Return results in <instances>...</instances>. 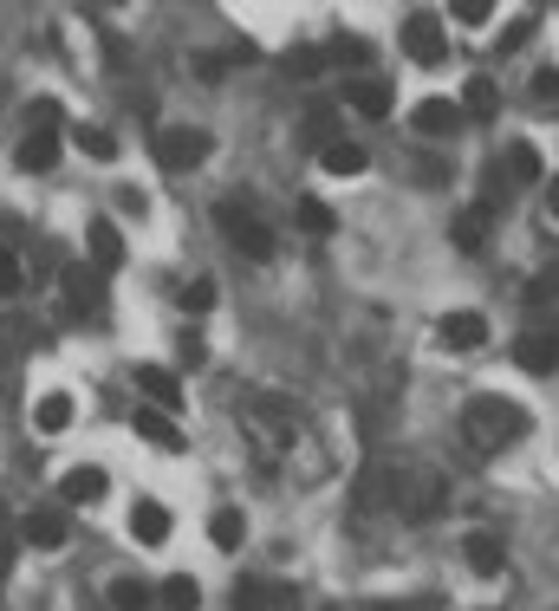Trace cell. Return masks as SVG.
Wrapping results in <instances>:
<instances>
[{"instance_id": "16", "label": "cell", "mask_w": 559, "mask_h": 611, "mask_svg": "<svg viewBox=\"0 0 559 611\" xmlns=\"http://www.w3.org/2000/svg\"><path fill=\"white\" fill-rule=\"evenodd\" d=\"M105 488H111V476H105V469L78 462V469H66V481H59V501H72V508H85V501H98Z\"/></svg>"}, {"instance_id": "40", "label": "cell", "mask_w": 559, "mask_h": 611, "mask_svg": "<svg viewBox=\"0 0 559 611\" xmlns=\"http://www.w3.org/2000/svg\"><path fill=\"white\" fill-rule=\"evenodd\" d=\"M547 208H553V221H559V183H553V189H547Z\"/></svg>"}, {"instance_id": "41", "label": "cell", "mask_w": 559, "mask_h": 611, "mask_svg": "<svg viewBox=\"0 0 559 611\" xmlns=\"http://www.w3.org/2000/svg\"><path fill=\"white\" fill-rule=\"evenodd\" d=\"M391 611H410V605H391Z\"/></svg>"}, {"instance_id": "34", "label": "cell", "mask_w": 559, "mask_h": 611, "mask_svg": "<svg viewBox=\"0 0 559 611\" xmlns=\"http://www.w3.org/2000/svg\"><path fill=\"white\" fill-rule=\"evenodd\" d=\"M20 286H26V273H20V261H13V254L0 248V299H13Z\"/></svg>"}, {"instance_id": "35", "label": "cell", "mask_w": 559, "mask_h": 611, "mask_svg": "<svg viewBox=\"0 0 559 611\" xmlns=\"http://www.w3.org/2000/svg\"><path fill=\"white\" fill-rule=\"evenodd\" d=\"M183 306H189V313H209V306H215V280H209V273H202L196 286H183Z\"/></svg>"}, {"instance_id": "26", "label": "cell", "mask_w": 559, "mask_h": 611, "mask_svg": "<svg viewBox=\"0 0 559 611\" xmlns=\"http://www.w3.org/2000/svg\"><path fill=\"white\" fill-rule=\"evenodd\" d=\"M326 66H332L326 46H286V72H293V78H319Z\"/></svg>"}, {"instance_id": "18", "label": "cell", "mask_w": 559, "mask_h": 611, "mask_svg": "<svg viewBox=\"0 0 559 611\" xmlns=\"http://www.w3.org/2000/svg\"><path fill=\"white\" fill-rule=\"evenodd\" d=\"M33 429H40V436H59V429H72V397H66V391H46V397L33 404Z\"/></svg>"}, {"instance_id": "29", "label": "cell", "mask_w": 559, "mask_h": 611, "mask_svg": "<svg viewBox=\"0 0 559 611\" xmlns=\"http://www.w3.org/2000/svg\"><path fill=\"white\" fill-rule=\"evenodd\" d=\"M78 150H85V156H98V163H111V156H118V137L98 131V124H85V131H78Z\"/></svg>"}, {"instance_id": "31", "label": "cell", "mask_w": 559, "mask_h": 611, "mask_svg": "<svg viewBox=\"0 0 559 611\" xmlns=\"http://www.w3.org/2000/svg\"><path fill=\"white\" fill-rule=\"evenodd\" d=\"M306 131L319 137V143H339V118H332V105H306Z\"/></svg>"}, {"instance_id": "19", "label": "cell", "mask_w": 559, "mask_h": 611, "mask_svg": "<svg viewBox=\"0 0 559 611\" xmlns=\"http://www.w3.org/2000/svg\"><path fill=\"white\" fill-rule=\"evenodd\" d=\"M462 111H469L475 124L501 118V91H494V78H469V85H462Z\"/></svg>"}, {"instance_id": "25", "label": "cell", "mask_w": 559, "mask_h": 611, "mask_svg": "<svg viewBox=\"0 0 559 611\" xmlns=\"http://www.w3.org/2000/svg\"><path fill=\"white\" fill-rule=\"evenodd\" d=\"M507 176H514V183H540V176H547L540 150H534V143H514V150H507Z\"/></svg>"}, {"instance_id": "42", "label": "cell", "mask_w": 559, "mask_h": 611, "mask_svg": "<svg viewBox=\"0 0 559 611\" xmlns=\"http://www.w3.org/2000/svg\"><path fill=\"white\" fill-rule=\"evenodd\" d=\"M326 611H339V605H326Z\"/></svg>"}, {"instance_id": "12", "label": "cell", "mask_w": 559, "mask_h": 611, "mask_svg": "<svg viewBox=\"0 0 559 611\" xmlns=\"http://www.w3.org/2000/svg\"><path fill=\"white\" fill-rule=\"evenodd\" d=\"M85 254H91L98 273L124 268V234H118V221H91V228H85Z\"/></svg>"}, {"instance_id": "37", "label": "cell", "mask_w": 559, "mask_h": 611, "mask_svg": "<svg viewBox=\"0 0 559 611\" xmlns=\"http://www.w3.org/2000/svg\"><path fill=\"white\" fill-rule=\"evenodd\" d=\"M534 98H540V105H559V72H534Z\"/></svg>"}, {"instance_id": "22", "label": "cell", "mask_w": 559, "mask_h": 611, "mask_svg": "<svg viewBox=\"0 0 559 611\" xmlns=\"http://www.w3.org/2000/svg\"><path fill=\"white\" fill-rule=\"evenodd\" d=\"M482 241H489V203L456 215V248H462V254H482Z\"/></svg>"}, {"instance_id": "10", "label": "cell", "mask_w": 559, "mask_h": 611, "mask_svg": "<svg viewBox=\"0 0 559 611\" xmlns=\"http://www.w3.org/2000/svg\"><path fill=\"white\" fill-rule=\"evenodd\" d=\"M59 286H66V313H91V306L105 299V273H98V268H78V261L59 273Z\"/></svg>"}, {"instance_id": "33", "label": "cell", "mask_w": 559, "mask_h": 611, "mask_svg": "<svg viewBox=\"0 0 559 611\" xmlns=\"http://www.w3.org/2000/svg\"><path fill=\"white\" fill-rule=\"evenodd\" d=\"M449 13H456L462 26H489V20H494V0H456Z\"/></svg>"}, {"instance_id": "21", "label": "cell", "mask_w": 559, "mask_h": 611, "mask_svg": "<svg viewBox=\"0 0 559 611\" xmlns=\"http://www.w3.org/2000/svg\"><path fill=\"white\" fill-rule=\"evenodd\" d=\"M462 553H469V566H475L482 579H494V572L507 566V553H501V541H494V534H469V541H462Z\"/></svg>"}, {"instance_id": "39", "label": "cell", "mask_w": 559, "mask_h": 611, "mask_svg": "<svg viewBox=\"0 0 559 611\" xmlns=\"http://www.w3.org/2000/svg\"><path fill=\"white\" fill-rule=\"evenodd\" d=\"M118 208H124V215H143V189H118Z\"/></svg>"}, {"instance_id": "27", "label": "cell", "mask_w": 559, "mask_h": 611, "mask_svg": "<svg viewBox=\"0 0 559 611\" xmlns=\"http://www.w3.org/2000/svg\"><path fill=\"white\" fill-rule=\"evenodd\" d=\"M111 605L118 611H150V586H143V579H111Z\"/></svg>"}, {"instance_id": "9", "label": "cell", "mask_w": 559, "mask_h": 611, "mask_svg": "<svg viewBox=\"0 0 559 611\" xmlns=\"http://www.w3.org/2000/svg\"><path fill=\"white\" fill-rule=\"evenodd\" d=\"M410 124H417L423 137H456L462 124H469V111H462V105H449V98H423L417 111H410Z\"/></svg>"}, {"instance_id": "8", "label": "cell", "mask_w": 559, "mask_h": 611, "mask_svg": "<svg viewBox=\"0 0 559 611\" xmlns=\"http://www.w3.org/2000/svg\"><path fill=\"white\" fill-rule=\"evenodd\" d=\"M13 163H20V170H53V163H59V124H26Z\"/></svg>"}, {"instance_id": "7", "label": "cell", "mask_w": 559, "mask_h": 611, "mask_svg": "<svg viewBox=\"0 0 559 611\" xmlns=\"http://www.w3.org/2000/svg\"><path fill=\"white\" fill-rule=\"evenodd\" d=\"M20 541H26V546H40V553H53V546H66V541H72V521H66V508H33V514L20 521Z\"/></svg>"}, {"instance_id": "15", "label": "cell", "mask_w": 559, "mask_h": 611, "mask_svg": "<svg viewBox=\"0 0 559 611\" xmlns=\"http://www.w3.org/2000/svg\"><path fill=\"white\" fill-rule=\"evenodd\" d=\"M346 105L358 111V118H371V124H377V118H391V105H397V98H391V85H377V78H351Z\"/></svg>"}, {"instance_id": "4", "label": "cell", "mask_w": 559, "mask_h": 611, "mask_svg": "<svg viewBox=\"0 0 559 611\" xmlns=\"http://www.w3.org/2000/svg\"><path fill=\"white\" fill-rule=\"evenodd\" d=\"M514 364H520V371H534V378H553V371H559V319L527 326V332L514 339Z\"/></svg>"}, {"instance_id": "6", "label": "cell", "mask_w": 559, "mask_h": 611, "mask_svg": "<svg viewBox=\"0 0 559 611\" xmlns=\"http://www.w3.org/2000/svg\"><path fill=\"white\" fill-rule=\"evenodd\" d=\"M404 53H410L417 66H442V59H449V33H442L436 13H410V20H404Z\"/></svg>"}, {"instance_id": "28", "label": "cell", "mask_w": 559, "mask_h": 611, "mask_svg": "<svg viewBox=\"0 0 559 611\" xmlns=\"http://www.w3.org/2000/svg\"><path fill=\"white\" fill-rule=\"evenodd\" d=\"M293 215H299V228H306V234H332V228H339V215H332L326 203H299Z\"/></svg>"}, {"instance_id": "24", "label": "cell", "mask_w": 559, "mask_h": 611, "mask_svg": "<svg viewBox=\"0 0 559 611\" xmlns=\"http://www.w3.org/2000/svg\"><path fill=\"white\" fill-rule=\"evenodd\" d=\"M163 605L169 611H196L202 605V586H196L189 572H169V579H163Z\"/></svg>"}, {"instance_id": "14", "label": "cell", "mask_w": 559, "mask_h": 611, "mask_svg": "<svg viewBox=\"0 0 559 611\" xmlns=\"http://www.w3.org/2000/svg\"><path fill=\"white\" fill-rule=\"evenodd\" d=\"M131 429H138L143 443H156V449H183V429L169 423V410H156V404L131 410Z\"/></svg>"}, {"instance_id": "1", "label": "cell", "mask_w": 559, "mask_h": 611, "mask_svg": "<svg viewBox=\"0 0 559 611\" xmlns=\"http://www.w3.org/2000/svg\"><path fill=\"white\" fill-rule=\"evenodd\" d=\"M534 423H527V410L520 404H507V397H469L462 404V436H469V449L475 456H494V449H507V443H520Z\"/></svg>"}, {"instance_id": "2", "label": "cell", "mask_w": 559, "mask_h": 611, "mask_svg": "<svg viewBox=\"0 0 559 611\" xmlns=\"http://www.w3.org/2000/svg\"><path fill=\"white\" fill-rule=\"evenodd\" d=\"M241 429H248V443H254V456H261V462H274L280 449L293 443V416H286L280 404H267V397L241 410Z\"/></svg>"}, {"instance_id": "32", "label": "cell", "mask_w": 559, "mask_h": 611, "mask_svg": "<svg viewBox=\"0 0 559 611\" xmlns=\"http://www.w3.org/2000/svg\"><path fill=\"white\" fill-rule=\"evenodd\" d=\"M176 364H183V371H202V364H209V345H202V332H183V339H176Z\"/></svg>"}, {"instance_id": "13", "label": "cell", "mask_w": 559, "mask_h": 611, "mask_svg": "<svg viewBox=\"0 0 559 611\" xmlns=\"http://www.w3.org/2000/svg\"><path fill=\"white\" fill-rule=\"evenodd\" d=\"M138 391L156 410H183V378H176L169 364H138Z\"/></svg>"}, {"instance_id": "11", "label": "cell", "mask_w": 559, "mask_h": 611, "mask_svg": "<svg viewBox=\"0 0 559 611\" xmlns=\"http://www.w3.org/2000/svg\"><path fill=\"white\" fill-rule=\"evenodd\" d=\"M436 339L449 345V351H482V345H489V319H482V313H449V319L436 326Z\"/></svg>"}, {"instance_id": "36", "label": "cell", "mask_w": 559, "mask_h": 611, "mask_svg": "<svg viewBox=\"0 0 559 611\" xmlns=\"http://www.w3.org/2000/svg\"><path fill=\"white\" fill-rule=\"evenodd\" d=\"M20 534H13V521H7V508H0V579H7V566H13V553H20Z\"/></svg>"}, {"instance_id": "38", "label": "cell", "mask_w": 559, "mask_h": 611, "mask_svg": "<svg viewBox=\"0 0 559 611\" xmlns=\"http://www.w3.org/2000/svg\"><path fill=\"white\" fill-rule=\"evenodd\" d=\"M527 33H534V13H520V20L507 26V40H501V46H527Z\"/></svg>"}, {"instance_id": "30", "label": "cell", "mask_w": 559, "mask_h": 611, "mask_svg": "<svg viewBox=\"0 0 559 611\" xmlns=\"http://www.w3.org/2000/svg\"><path fill=\"white\" fill-rule=\"evenodd\" d=\"M326 59H332V66H371V46H364V40H332Z\"/></svg>"}, {"instance_id": "5", "label": "cell", "mask_w": 559, "mask_h": 611, "mask_svg": "<svg viewBox=\"0 0 559 611\" xmlns=\"http://www.w3.org/2000/svg\"><path fill=\"white\" fill-rule=\"evenodd\" d=\"M156 163H163V170H196V163H209V131H196V124L156 131Z\"/></svg>"}, {"instance_id": "17", "label": "cell", "mask_w": 559, "mask_h": 611, "mask_svg": "<svg viewBox=\"0 0 559 611\" xmlns=\"http://www.w3.org/2000/svg\"><path fill=\"white\" fill-rule=\"evenodd\" d=\"M131 534H138L143 546H163L169 541V508H163V501H138V508H131Z\"/></svg>"}, {"instance_id": "23", "label": "cell", "mask_w": 559, "mask_h": 611, "mask_svg": "<svg viewBox=\"0 0 559 611\" xmlns=\"http://www.w3.org/2000/svg\"><path fill=\"white\" fill-rule=\"evenodd\" d=\"M209 541L221 546V553H234V546L248 541V521H241V508H215V514H209Z\"/></svg>"}, {"instance_id": "3", "label": "cell", "mask_w": 559, "mask_h": 611, "mask_svg": "<svg viewBox=\"0 0 559 611\" xmlns=\"http://www.w3.org/2000/svg\"><path fill=\"white\" fill-rule=\"evenodd\" d=\"M215 221H221V234H228L248 261H274V228H267L261 215H248L241 203H221L215 208Z\"/></svg>"}, {"instance_id": "20", "label": "cell", "mask_w": 559, "mask_h": 611, "mask_svg": "<svg viewBox=\"0 0 559 611\" xmlns=\"http://www.w3.org/2000/svg\"><path fill=\"white\" fill-rule=\"evenodd\" d=\"M319 163H326V176H358L371 156H364V143H351V137H339V143H326L319 150Z\"/></svg>"}]
</instances>
